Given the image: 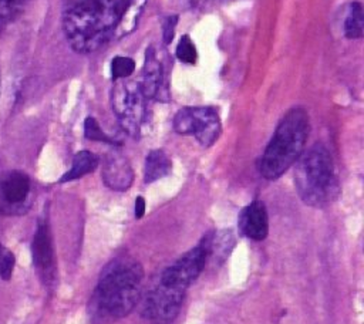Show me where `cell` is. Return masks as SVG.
I'll return each instance as SVG.
<instances>
[{"mask_svg": "<svg viewBox=\"0 0 364 324\" xmlns=\"http://www.w3.org/2000/svg\"><path fill=\"white\" fill-rule=\"evenodd\" d=\"M185 291L159 281V284L148 294L144 304V315L154 324H169L178 315Z\"/></svg>", "mask_w": 364, "mask_h": 324, "instance_id": "obj_8", "label": "cell"}, {"mask_svg": "<svg viewBox=\"0 0 364 324\" xmlns=\"http://www.w3.org/2000/svg\"><path fill=\"white\" fill-rule=\"evenodd\" d=\"M145 213V200L142 196H138L135 200V217H142Z\"/></svg>", "mask_w": 364, "mask_h": 324, "instance_id": "obj_24", "label": "cell"}, {"mask_svg": "<svg viewBox=\"0 0 364 324\" xmlns=\"http://www.w3.org/2000/svg\"><path fill=\"white\" fill-rule=\"evenodd\" d=\"M31 252L33 261L36 264V269L38 270V274L41 276L44 283L50 284L55 277V257L50 227L46 220H40V223L37 225L33 237Z\"/></svg>", "mask_w": 364, "mask_h": 324, "instance_id": "obj_10", "label": "cell"}, {"mask_svg": "<svg viewBox=\"0 0 364 324\" xmlns=\"http://www.w3.org/2000/svg\"><path fill=\"white\" fill-rule=\"evenodd\" d=\"M173 129L181 135H193L202 146H210L220 134V119L210 107H186L173 117Z\"/></svg>", "mask_w": 364, "mask_h": 324, "instance_id": "obj_6", "label": "cell"}, {"mask_svg": "<svg viewBox=\"0 0 364 324\" xmlns=\"http://www.w3.org/2000/svg\"><path fill=\"white\" fill-rule=\"evenodd\" d=\"M171 159L162 149H154L146 155L144 179L146 183L155 182L171 172Z\"/></svg>", "mask_w": 364, "mask_h": 324, "instance_id": "obj_14", "label": "cell"}, {"mask_svg": "<svg viewBox=\"0 0 364 324\" xmlns=\"http://www.w3.org/2000/svg\"><path fill=\"white\" fill-rule=\"evenodd\" d=\"M84 134L85 138L91 139V141H101V142H108V144H114V141L104 134V131L101 129L100 124L92 118L88 117L84 122Z\"/></svg>", "mask_w": 364, "mask_h": 324, "instance_id": "obj_21", "label": "cell"}, {"mask_svg": "<svg viewBox=\"0 0 364 324\" xmlns=\"http://www.w3.org/2000/svg\"><path fill=\"white\" fill-rule=\"evenodd\" d=\"M294 186L300 199L314 207L331 203L340 190L333 158L323 144L301 153L294 169Z\"/></svg>", "mask_w": 364, "mask_h": 324, "instance_id": "obj_4", "label": "cell"}, {"mask_svg": "<svg viewBox=\"0 0 364 324\" xmlns=\"http://www.w3.org/2000/svg\"><path fill=\"white\" fill-rule=\"evenodd\" d=\"M135 0H63L61 27L70 47L94 53L112 37Z\"/></svg>", "mask_w": 364, "mask_h": 324, "instance_id": "obj_1", "label": "cell"}, {"mask_svg": "<svg viewBox=\"0 0 364 324\" xmlns=\"http://www.w3.org/2000/svg\"><path fill=\"white\" fill-rule=\"evenodd\" d=\"M111 91L112 111L122 129L132 138H138L145 121L146 104L139 82L128 78L115 80Z\"/></svg>", "mask_w": 364, "mask_h": 324, "instance_id": "obj_5", "label": "cell"}, {"mask_svg": "<svg viewBox=\"0 0 364 324\" xmlns=\"http://www.w3.org/2000/svg\"><path fill=\"white\" fill-rule=\"evenodd\" d=\"M27 3L28 0H0V31L20 16Z\"/></svg>", "mask_w": 364, "mask_h": 324, "instance_id": "obj_17", "label": "cell"}, {"mask_svg": "<svg viewBox=\"0 0 364 324\" xmlns=\"http://www.w3.org/2000/svg\"><path fill=\"white\" fill-rule=\"evenodd\" d=\"M31 200V180L21 171H7L0 175V215L24 213Z\"/></svg>", "mask_w": 364, "mask_h": 324, "instance_id": "obj_7", "label": "cell"}, {"mask_svg": "<svg viewBox=\"0 0 364 324\" xmlns=\"http://www.w3.org/2000/svg\"><path fill=\"white\" fill-rule=\"evenodd\" d=\"M239 229L252 240L260 242L266 239L269 233V216L262 200H253L242 210L239 216Z\"/></svg>", "mask_w": 364, "mask_h": 324, "instance_id": "obj_12", "label": "cell"}, {"mask_svg": "<svg viewBox=\"0 0 364 324\" xmlns=\"http://www.w3.org/2000/svg\"><path fill=\"white\" fill-rule=\"evenodd\" d=\"M196 48L193 41L188 34L182 36L179 40V44L176 45V57L186 64H193L196 61Z\"/></svg>", "mask_w": 364, "mask_h": 324, "instance_id": "obj_19", "label": "cell"}, {"mask_svg": "<svg viewBox=\"0 0 364 324\" xmlns=\"http://www.w3.org/2000/svg\"><path fill=\"white\" fill-rule=\"evenodd\" d=\"M135 70V63L129 57L124 55H117L111 61V72L114 80H121V78H128Z\"/></svg>", "mask_w": 364, "mask_h": 324, "instance_id": "obj_18", "label": "cell"}, {"mask_svg": "<svg viewBox=\"0 0 364 324\" xmlns=\"http://www.w3.org/2000/svg\"><path fill=\"white\" fill-rule=\"evenodd\" d=\"M363 7L358 1H353L348 4L347 14L344 17V34L347 38H360L363 37Z\"/></svg>", "mask_w": 364, "mask_h": 324, "instance_id": "obj_16", "label": "cell"}, {"mask_svg": "<svg viewBox=\"0 0 364 324\" xmlns=\"http://www.w3.org/2000/svg\"><path fill=\"white\" fill-rule=\"evenodd\" d=\"M142 277V266L132 257L122 256L109 261L92 297L94 320L105 323L131 313L141 294Z\"/></svg>", "mask_w": 364, "mask_h": 324, "instance_id": "obj_2", "label": "cell"}, {"mask_svg": "<svg viewBox=\"0 0 364 324\" xmlns=\"http://www.w3.org/2000/svg\"><path fill=\"white\" fill-rule=\"evenodd\" d=\"M206 261V249L200 242L196 247L186 252L173 264L165 269L161 276V283L186 290L202 273Z\"/></svg>", "mask_w": 364, "mask_h": 324, "instance_id": "obj_9", "label": "cell"}, {"mask_svg": "<svg viewBox=\"0 0 364 324\" xmlns=\"http://www.w3.org/2000/svg\"><path fill=\"white\" fill-rule=\"evenodd\" d=\"M309 129V114L304 108L294 107L287 111L259 161L260 175L269 180L282 176L303 153Z\"/></svg>", "mask_w": 364, "mask_h": 324, "instance_id": "obj_3", "label": "cell"}, {"mask_svg": "<svg viewBox=\"0 0 364 324\" xmlns=\"http://www.w3.org/2000/svg\"><path fill=\"white\" fill-rule=\"evenodd\" d=\"M98 166V158L90 151H80L73 159V165L67 173L63 175L60 182H70L82 178L87 173H91Z\"/></svg>", "mask_w": 364, "mask_h": 324, "instance_id": "obj_15", "label": "cell"}, {"mask_svg": "<svg viewBox=\"0 0 364 324\" xmlns=\"http://www.w3.org/2000/svg\"><path fill=\"white\" fill-rule=\"evenodd\" d=\"M102 178L107 186L114 190H125L132 183V169L128 161L118 152H111L104 163Z\"/></svg>", "mask_w": 364, "mask_h": 324, "instance_id": "obj_13", "label": "cell"}, {"mask_svg": "<svg viewBox=\"0 0 364 324\" xmlns=\"http://www.w3.org/2000/svg\"><path fill=\"white\" fill-rule=\"evenodd\" d=\"M16 259L10 249L0 243V277L3 280H10L14 271Z\"/></svg>", "mask_w": 364, "mask_h": 324, "instance_id": "obj_20", "label": "cell"}, {"mask_svg": "<svg viewBox=\"0 0 364 324\" xmlns=\"http://www.w3.org/2000/svg\"><path fill=\"white\" fill-rule=\"evenodd\" d=\"M176 20H178L176 16H169L164 23V43L165 44H169L173 38V30L176 26Z\"/></svg>", "mask_w": 364, "mask_h": 324, "instance_id": "obj_22", "label": "cell"}, {"mask_svg": "<svg viewBox=\"0 0 364 324\" xmlns=\"http://www.w3.org/2000/svg\"><path fill=\"white\" fill-rule=\"evenodd\" d=\"M141 91L144 97L154 98L162 102H166L169 99V92L165 84V75L161 61L156 57V51L154 45H151L146 50L144 71H142V80L139 82Z\"/></svg>", "mask_w": 364, "mask_h": 324, "instance_id": "obj_11", "label": "cell"}, {"mask_svg": "<svg viewBox=\"0 0 364 324\" xmlns=\"http://www.w3.org/2000/svg\"><path fill=\"white\" fill-rule=\"evenodd\" d=\"M0 92H1V75H0Z\"/></svg>", "mask_w": 364, "mask_h": 324, "instance_id": "obj_25", "label": "cell"}, {"mask_svg": "<svg viewBox=\"0 0 364 324\" xmlns=\"http://www.w3.org/2000/svg\"><path fill=\"white\" fill-rule=\"evenodd\" d=\"M210 0H175V3L183 10H195L209 3Z\"/></svg>", "mask_w": 364, "mask_h": 324, "instance_id": "obj_23", "label": "cell"}]
</instances>
